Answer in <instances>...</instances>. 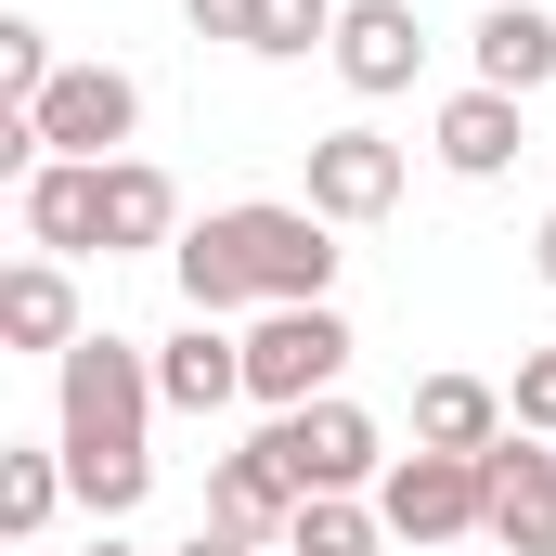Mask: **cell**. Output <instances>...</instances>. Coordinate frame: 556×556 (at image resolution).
<instances>
[{"label":"cell","mask_w":556,"mask_h":556,"mask_svg":"<svg viewBox=\"0 0 556 556\" xmlns=\"http://www.w3.org/2000/svg\"><path fill=\"white\" fill-rule=\"evenodd\" d=\"M155 350H130V337H78L65 363H52V453H65V479H78V505L117 531L142 492H155Z\"/></svg>","instance_id":"cell-1"},{"label":"cell","mask_w":556,"mask_h":556,"mask_svg":"<svg viewBox=\"0 0 556 556\" xmlns=\"http://www.w3.org/2000/svg\"><path fill=\"white\" fill-rule=\"evenodd\" d=\"M427 142H440V168H453V181H505V168L531 155V117H518V91H453Z\"/></svg>","instance_id":"cell-13"},{"label":"cell","mask_w":556,"mask_h":556,"mask_svg":"<svg viewBox=\"0 0 556 556\" xmlns=\"http://www.w3.org/2000/svg\"><path fill=\"white\" fill-rule=\"evenodd\" d=\"M531 273H544V285H556V207H544V233H531Z\"/></svg>","instance_id":"cell-25"},{"label":"cell","mask_w":556,"mask_h":556,"mask_svg":"<svg viewBox=\"0 0 556 556\" xmlns=\"http://www.w3.org/2000/svg\"><path fill=\"white\" fill-rule=\"evenodd\" d=\"M0 337H13V350H52V363L91 337V324H78V285H65V260H39V247H26V260L0 273Z\"/></svg>","instance_id":"cell-14"},{"label":"cell","mask_w":556,"mask_h":556,"mask_svg":"<svg viewBox=\"0 0 556 556\" xmlns=\"http://www.w3.org/2000/svg\"><path fill=\"white\" fill-rule=\"evenodd\" d=\"M260 440H273V466L298 479V505H311V492H376V479H389V453H376V415H363L350 389H324V402L273 415Z\"/></svg>","instance_id":"cell-4"},{"label":"cell","mask_w":556,"mask_h":556,"mask_svg":"<svg viewBox=\"0 0 556 556\" xmlns=\"http://www.w3.org/2000/svg\"><path fill=\"white\" fill-rule=\"evenodd\" d=\"M13 207H26V247H39V260H91V247H104V168H91V155H39V168L13 181Z\"/></svg>","instance_id":"cell-8"},{"label":"cell","mask_w":556,"mask_h":556,"mask_svg":"<svg viewBox=\"0 0 556 556\" xmlns=\"http://www.w3.org/2000/svg\"><path fill=\"white\" fill-rule=\"evenodd\" d=\"M544 78H556V13L492 0V13H479V91H518V104H531Z\"/></svg>","instance_id":"cell-17"},{"label":"cell","mask_w":556,"mask_h":556,"mask_svg":"<svg viewBox=\"0 0 556 556\" xmlns=\"http://www.w3.org/2000/svg\"><path fill=\"white\" fill-rule=\"evenodd\" d=\"M337 13H350V0H260V13H247V52H260V65L337 52Z\"/></svg>","instance_id":"cell-20"},{"label":"cell","mask_w":556,"mask_h":556,"mask_svg":"<svg viewBox=\"0 0 556 556\" xmlns=\"http://www.w3.org/2000/svg\"><path fill=\"white\" fill-rule=\"evenodd\" d=\"M168 556H260V544H247V531H220V518H207V531H194V544H168Z\"/></svg>","instance_id":"cell-24"},{"label":"cell","mask_w":556,"mask_h":556,"mask_svg":"<svg viewBox=\"0 0 556 556\" xmlns=\"http://www.w3.org/2000/svg\"><path fill=\"white\" fill-rule=\"evenodd\" d=\"M505 389H492V376H427L415 389V453H492V440H505Z\"/></svg>","instance_id":"cell-16"},{"label":"cell","mask_w":556,"mask_h":556,"mask_svg":"<svg viewBox=\"0 0 556 556\" xmlns=\"http://www.w3.org/2000/svg\"><path fill=\"white\" fill-rule=\"evenodd\" d=\"M207 518H220V531H247V544H285V531H298V479L273 466V440L207 453Z\"/></svg>","instance_id":"cell-12"},{"label":"cell","mask_w":556,"mask_h":556,"mask_svg":"<svg viewBox=\"0 0 556 556\" xmlns=\"http://www.w3.org/2000/svg\"><path fill=\"white\" fill-rule=\"evenodd\" d=\"M285 556H389L376 492H311V505H298V531H285Z\"/></svg>","instance_id":"cell-19"},{"label":"cell","mask_w":556,"mask_h":556,"mask_svg":"<svg viewBox=\"0 0 556 556\" xmlns=\"http://www.w3.org/2000/svg\"><path fill=\"white\" fill-rule=\"evenodd\" d=\"M415 65H427V26H415V0H350V13H337V78H350L363 104L415 91Z\"/></svg>","instance_id":"cell-10"},{"label":"cell","mask_w":556,"mask_h":556,"mask_svg":"<svg viewBox=\"0 0 556 556\" xmlns=\"http://www.w3.org/2000/svg\"><path fill=\"white\" fill-rule=\"evenodd\" d=\"M376 518H389V544H466L479 531V453H389V479H376Z\"/></svg>","instance_id":"cell-5"},{"label":"cell","mask_w":556,"mask_h":556,"mask_svg":"<svg viewBox=\"0 0 556 556\" xmlns=\"http://www.w3.org/2000/svg\"><path fill=\"white\" fill-rule=\"evenodd\" d=\"M194 220H181V194H168V168L155 155H117L104 168V260H142V247H181Z\"/></svg>","instance_id":"cell-15"},{"label":"cell","mask_w":556,"mask_h":556,"mask_svg":"<svg viewBox=\"0 0 556 556\" xmlns=\"http://www.w3.org/2000/svg\"><path fill=\"white\" fill-rule=\"evenodd\" d=\"M389 556H427V544H389Z\"/></svg>","instance_id":"cell-27"},{"label":"cell","mask_w":556,"mask_h":556,"mask_svg":"<svg viewBox=\"0 0 556 556\" xmlns=\"http://www.w3.org/2000/svg\"><path fill=\"white\" fill-rule=\"evenodd\" d=\"M337 376H350V324H337V298H298V311H260V324H247V402H260V415L324 402Z\"/></svg>","instance_id":"cell-3"},{"label":"cell","mask_w":556,"mask_h":556,"mask_svg":"<svg viewBox=\"0 0 556 556\" xmlns=\"http://www.w3.org/2000/svg\"><path fill=\"white\" fill-rule=\"evenodd\" d=\"M26 117H39V142H52V155H91V168H117V142L142 130V78H130V65H65V78L26 104Z\"/></svg>","instance_id":"cell-6"},{"label":"cell","mask_w":556,"mask_h":556,"mask_svg":"<svg viewBox=\"0 0 556 556\" xmlns=\"http://www.w3.org/2000/svg\"><path fill=\"white\" fill-rule=\"evenodd\" d=\"M479 531L505 556H556V453L531 427H505V440L479 453Z\"/></svg>","instance_id":"cell-7"},{"label":"cell","mask_w":556,"mask_h":556,"mask_svg":"<svg viewBox=\"0 0 556 556\" xmlns=\"http://www.w3.org/2000/svg\"><path fill=\"white\" fill-rule=\"evenodd\" d=\"M65 492H78V479H65V453H39V440H0V531H13V544H39Z\"/></svg>","instance_id":"cell-18"},{"label":"cell","mask_w":556,"mask_h":556,"mask_svg":"<svg viewBox=\"0 0 556 556\" xmlns=\"http://www.w3.org/2000/svg\"><path fill=\"white\" fill-rule=\"evenodd\" d=\"M505 415L531 427V440H556V350H531V363H518V389H505Z\"/></svg>","instance_id":"cell-22"},{"label":"cell","mask_w":556,"mask_h":556,"mask_svg":"<svg viewBox=\"0 0 556 556\" xmlns=\"http://www.w3.org/2000/svg\"><path fill=\"white\" fill-rule=\"evenodd\" d=\"M298 207H324V220H389V207H402V142L389 130H324Z\"/></svg>","instance_id":"cell-9"},{"label":"cell","mask_w":556,"mask_h":556,"mask_svg":"<svg viewBox=\"0 0 556 556\" xmlns=\"http://www.w3.org/2000/svg\"><path fill=\"white\" fill-rule=\"evenodd\" d=\"M168 273H181V311H207V324H233V311H298V298L337 285V220L247 194V207H207V220L168 247Z\"/></svg>","instance_id":"cell-2"},{"label":"cell","mask_w":556,"mask_h":556,"mask_svg":"<svg viewBox=\"0 0 556 556\" xmlns=\"http://www.w3.org/2000/svg\"><path fill=\"white\" fill-rule=\"evenodd\" d=\"M155 402H168V415H220V402H247V337L207 324V311H181V337L155 350Z\"/></svg>","instance_id":"cell-11"},{"label":"cell","mask_w":556,"mask_h":556,"mask_svg":"<svg viewBox=\"0 0 556 556\" xmlns=\"http://www.w3.org/2000/svg\"><path fill=\"white\" fill-rule=\"evenodd\" d=\"M52 78H65V65H52V26H39V13H13V26H0V104H39Z\"/></svg>","instance_id":"cell-21"},{"label":"cell","mask_w":556,"mask_h":556,"mask_svg":"<svg viewBox=\"0 0 556 556\" xmlns=\"http://www.w3.org/2000/svg\"><path fill=\"white\" fill-rule=\"evenodd\" d=\"M91 556H142V544H117V531H104V544H91Z\"/></svg>","instance_id":"cell-26"},{"label":"cell","mask_w":556,"mask_h":556,"mask_svg":"<svg viewBox=\"0 0 556 556\" xmlns=\"http://www.w3.org/2000/svg\"><path fill=\"white\" fill-rule=\"evenodd\" d=\"M181 13H194V39H233V52H247V13H260V0H181Z\"/></svg>","instance_id":"cell-23"}]
</instances>
